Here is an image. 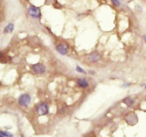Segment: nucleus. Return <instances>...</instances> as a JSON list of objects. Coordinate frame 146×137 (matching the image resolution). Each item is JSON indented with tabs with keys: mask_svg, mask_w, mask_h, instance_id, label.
<instances>
[{
	"mask_svg": "<svg viewBox=\"0 0 146 137\" xmlns=\"http://www.w3.org/2000/svg\"><path fill=\"white\" fill-rule=\"evenodd\" d=\"M31 101V98L29 94H23L18 99V103L20 106L27 107L30 104Z\"/></svg>",
	"mask_w": 146,
	"mask_h": 137,
	"instance_id": "1",
	"label": "nucleus"
},
{
	"mask_svg": "<svg viewBox=\"0 0 146 137\" xmlns=\"http://www.w3.org/2000/svg\"><path fill=\"white\" fill-rule=\"evenodd\" d=\"M28 12L31 17L34 18V19H39L41 16V10L34 5H31L29 7L28 10Z\"/></svg>",
	"mask_w": 146,
	"mask_h": 137,
	"instance_id": "2",
	"label": "nucleus"
},
{
	"mask_svg": "<svg viewBox=\"0 0 146 137\" xmlns=\"http://www.w3.org/2000/svg\"><path fill=\"white\" fill-rule=\"evenodd\" d=\"M49 108L46 103L42 102L39 104L36 107V112L39 116H44L49 113Z\"/></svg>",
	"mask_w": 146,
	"mask_h": 137,
	"instance_id": "3",
	"label": "nucleus"
},
{
	"mask_svg": "<svg viewBox=\"0 0 146 137\" xmlns=\"http://www.w3.org/2000/svg\"><path fill=\"white\" fill-rule=\"evenodd\" d=\"M31 70L36 74H43L45 73L46 68L42 64L38 63L31 66Z\"/></svg>",
	"mask_w": 146,
	"mask_h": 137,
	"instance_id": "4",
	"label": "nucleus"
},
{
	"mask_svg": "<svg viewBox=\"0 0 146 137\" xmlns=\"http://www.w3.org/2000/svg\"><path fill=\"white\" fill-rule=\"evenodd\" d=\"M56 51L61 54V55H66L68 53V46L64 44H59L56 46Z\"/></svg>",
	"mask_w": 146,
	"mask_h": 137,
	"instance_id": "5",
	"label": "nucleus"
},
{
	"mask_svg": "<svg viewBox=\"0 0 146 137\" xmlns=\"http://www.w3.org/2000/svg\"><path fill=\"white\" fill-rule=\"evenodd\" d=\"M101 59V55L97 52H93L88 56V60L91 62L96 63Z\"/></svg>",
	"mask_w": 146,
	"mask_h": 137,
	"instance_id": "6",
	"label": "nucleus"
},
{
	"mask_svg": "<svg viewBox=\"0 0 146 137\" xmlns=\"http://www.w3.org/2000/svg\"><path fill=\"white\" fill-rule=\"evenodd\" d=\"M77 84H78V86L80 88H87V87L89 86V82H88V81L86 78H78V79L77 80Z\"/></svg>",
	"mask_w": 146,
	"mask_h": 137,
	"instance_id": "7",
	"label": "nucleus"
},
{
	"mask_svg": "<svg viewBox=\"0 0 146 137\" xmlns=\"http://www.w3.org/2000/svg\"><path fill=\"white\" fill-rule=\"evenodd\" d=\"M14 30V25L12 23H9L6 26L4 29V32L6 33V34H9V33H12L13 31Z\"/></svg>",
	"mask_w": 146,
	"mask_h": 137,
	"instance_id": "8",
	"label": "nucleus"
},
{
	"mask_svg": "<svg viewBox=\"0 0 146 137\" xmlns=\"http://www.w3.org/2000/svg\"><path fill=\"white\" fill-rule=\"evenodd\" d=\"M134 102H135L134 100L132 98H131V97H127V98H126L123 100V103L126 104L128 106H133V105L134 104Z\"/></svg>",
	"mask_w": 146,
	"mask_h": 137,
	"instance_id": "9",
	"label": "nucleus"
},
{
	"mask_svg": "<svg viewBox=\"0 0 146 137\" xmlns=\"http://www.w3.org/2000/svg\"><path fill=\"white\" fill-rule=\"evenodd\" d=\"M0 134H3L5 137H13V134H11L9 132H6H6H4V131H1Z\"/></svg>",
	"mask_w": 146,
	"mask_h": 137,
	"instance_id": "10",
	"label": "nucleus"
},
{
	"mask_svg": "<svg viewBox=\"0 0 146 137\" xmlns=\"http://www.w3.org/2000/svg\"><path fill=\"white\" fill-rule=\"evenodd\" d=\"M76 71L77 72H78V73H81V74L86 73V72H85V70H83V68H82L81 66H76Z\"/></svg>",
	"mask_w": 146,
	"mask_h": 137,
	"instance_id": "11",
	"label": "nucleus"
},
{
	"mask_svg": "<svg viewBox=\"0 0 146 137\" xmlns=\"http://www.w3.org/2000/svg\"><path fill=\"white\" fill-rule=\"evenodd\" d=\"M111 1L115 6H120L121 5V2L119 0H111Z\"/></svg>",
	"mask_w": 146,
	"mask_h": 137,
	"instance_id": "12",
	"label": "nucleus"
},
{
	"mask_svg": "<svg viewBox=\"0 0 146 137\" xmlns=\"http://www.w3.org/2000/svg\"><path fill=\"white\" fill-rule=\"evenodd\" d=\"M131 85V83H124L122 85V87H123V88H128V87H129Z\"/></svg>",
	"mask_w": 146,
	"mask_h": 137,
	"instance_id": "13",
	"label": "nucleus"
},
{
	"mask_svg": "<svg viewBox=\"0 0 146 137\" xmlns=\"http://www.w3.org/2000/svg\"><path fill=\"white\" fill-rule=\"evenodd\" d=\"M143 39H144V40H145V42H146V35H145V36H143Z\"/></svg>",
	"mask_w": 146,
	"mask_h": 137,
	"instance_id": "14",
	"label": "nucleus"
},
{
	"mask_svg": "<svg viewBox=\"0 0 146 137\" xmlns=\"http://www.w3.org/2000/svg\"><path fill=\"white\" fill-rule=\"evenodd\" d=\"M0 137H5V136H4L3 134H1V135H0Z\"/></svg>",
	"mask_w": 146,
	"mask_h": 137,
	"instance_id": "15",
	"label": "nucleus"
},
{
	"mask_svg": "<svg viewBox=\"0 0 146 137\" xmlns=\"http://www.w3.org/2000/svg\"><path fill=\"white\" fill-rule=\"evenodd\" d=\"M144 86H145V88H146V84H144Z\"/></svg>",
	"mask_w": 146,
	"mask_h": 137,
	"instance_id": "16",
	"label": "nucleus"
},
{
	"mask_svg": "<svg viewBox=\"0 0 146 137\" xmlns=\"http://www.w3.org/2000/svg\"><path fill=\"white\" fill-rule=\"evenodd\" d=\"M21 137H24V136H23V135H21Z\"/></svg>",
	"mask_w": 146,
	"mask_h": 137,
	"instance_id": "17",
	"label": "nucleus"
}]
</instances>
